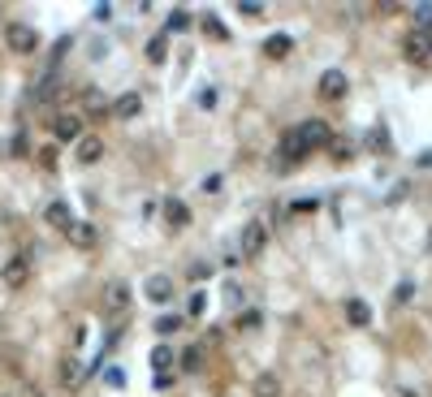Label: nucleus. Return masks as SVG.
<instances>
[{"instance_id":"obj_23","label":"nucleus","mask_w":432,"mask_h":397,"mask_svg":"<svg viewBox=\"0 0 432 397\" xmlns=\"http://www.w3.org/2000/svg\"><path fill=\"white\" fill-rule=\"evenodd\" d=\"M186 26H190V13H186V9H173V13H169V35H173V31H186Z\"/></svg>"},{"instance_id":"obj_1","label":"nucleus","mask_w":432,"mask_h":397,"mask_svg":"<svg viewBox=\"0 0 432 397\" xmlns=\"http://www.w3.org/2000/svg\"><path fill=\"white\" fill-rule=\"evenodd\" d=\"M5 43H9V52L31 56V52L39 48V35H35V26H26V22H9V26H5Z\"/></svg>"},{"instance_id":"obj_4","label":"nucleus","mask_w":432,"mask_h":397,"mask_svg":"<svg viewBox=\"0 0 432 397\" xmlns=\"http://www.w3.org/2000/svg\"><path fill=\"white\" fill-rule=\"evenodd\" d=\"M0 281H5L9 290H22L26 281H31V255H14L5 268H0Z\"/></svg>"},{"instance_id":"obj_26","label":"nucleus","mask_w":432,"mask_h":397,"mask_svg":"<svg viewBox=\"0 0 432 397\" xmlns=\"http://www.w3.org/2000/svg\"><path fill=\"white\" fill-rule=\"evenodd\" d=\"M87 108H91V112H108V104H104L99 91H87Z\"/></svg>"},{"instance_id":"obj_8","label":"nucleus","mask_w":432,"mask_h":397,"mask_svg":"<svg viewBox=\"0 0 432 397\" xmlns=\"http://www.w3.org/2000/svg\"><path fill=\"white\" fill-rule=\"evenodd\" d=\"M346 87H350V82H346L342 70H324V74H320V95H324V99H342Z\"/></svg>"},{"instance_id":"obj_25","label":"nucleus","mask_w":432,"mask_h":397,"mask_svg":"<svg viewBox=\"0 0 432 397\" xmlns=\"http://www.w3.org/2000/svg\"><path fill=\"white\" fill-rule=\"evenodd\" d=\"M238 13H247V18H259V13H264V5H259V0H238Z\"/></svg>"},{"instance_id":"obj_5","label":"nucleus","mask_w":432,"mask_h":397,"mask_svg":"<svg viewBox=\"0 0 432 397\" xmlns=\"http://www.w3.org/2000/svg\"><path fill=\"white\" fill-rule=\"evenodd\" d=\"M143 294H147L151 303H160V307H165V303L173 298V276H165V272H151V276H147V285H143Z\"/></svg>"},{"instance_id":"obj_7","label":"nucleus","mask_w":432,"mask_h":397,"mask_svg":"<svg viewBox=\"0 0 432 397\" xmlns=\"http://www.w3.org/2000/svg\"><path fill=\"white\" fill-rule=\"evenodd\" d=\"M126 307H130V285H126V281H113V285L104 290V311L108 315H122Z\"/></svg>"},{"instance_id":"obj_19","label":"nucleus","mask_w":432,"mask_h":397,"mask_svg":"<svg viewBox=\"0 0 432 397\" xmlns=\"http://www.w3.org/2000/svg\"><path fill=\"white\" fill-rule=\"evenodd\" d=\"M411 18H415V31L423 35V31H432V5H415L411 9Z\"/></svg>"},{"instance_id":"obj_22","label":"nucleus","mask_w":432,"mask_h":397,"mask_svg":"<svg viewBox=\"0 0 432 397\" xmlns=\"http://www.w3.org/2000/svg\"><path fill=\"white\" fill-rule=\"evenodd\" d=\"M165 43H169L165 35H156V39L147 43V61H165Z\"/></svg>"},{"instance_id":"obj_10","label":"nucleus","mask_w":432,"mask_h":397,"mask_svg":"<svg viewBox=\"0 0 432 397\" xmlns=\"http://www.w3.org/2000/svg\"><path fill=\"white\" fill-rule=\"evenodd\" d=\"M99 156H104V138L82 134V138H78V164H95Z\"/></svg>"},{"instance_id":"obj_21","label":"nucleus","mask_w":432,"mask_h":397,"mask_svg":"<svg viewBox=\"0 0 432 397\" xmlns=\"http://www.w3.org/2000/svg\"><path fill=\"white\" fill-rule=\"evenodd\" d=\"M178 328H182V315H160V320H156V332H160V337H169V332H178Z\"/></svg>"},{"instance_id":"obj_9","label":"nucleus","mask_w":432,"mask_h":397,"mask_svg":"<svg viewBox=\"0 0 432 397\" xmlns=\"http://www.w3.org/2000/svg\"><path fill=\"white\" fill-rule=\"evenodd\" d=\"M139 112H143V95H139V91H126V95H117V104H113V117L130 121V117H139Z\"/></svg>"},{"instance_id":"obj_27","label":"nucleus","mask_w":432,"mask_h":397,"mask_svg":"<svg viewBox=\"0 0 432 397\" xmlns=\"http://www.w3.org/2000/svg\"><path fill=\"white\" fill-rule=\"evenodd\" d=\"M203 31H207V35H212V39H225V26H221V22H212V18H207V22H203Z\"/></svg>"},{"instance_id":"obj_16","label":"nucleus","mask_w":432,"mask_h":397,"mask_svg":"<svg viewBox=\"0 0 432 397\" xmlns=\"http://www.w3.org/2000/svg\"><path fill=\"white\" fill-rule=\"evenodd\" d=\"M48 224H57V229H70L74 224V216H70V203H48Z\"/></svg>"},{"instance_id":"obj_20","label":"nucleus","mask_w":432,"mask_h":397,"mask_svg":"<svg viewBox=\"0 0 432 397\" xmlns=\"http://www.w3.org/2000/svg\"><path fill=\"white\" fill-rule=\"evenodd\" d=\"M277 393H281L277 376H259V380H255V397H277Z\"/></svg>"},{"instance_id":"obj_12","label":"nucleus","mask_w":432,"mask_h":397,"mask_svg":"<svg viewBox=\"0 0 432 397\" xmlns=\"http://www.w3.org/2000/svg\"><path fill=\"white\" fill-rule=\"evenodd\" d=\"M165 220L173 224V229H186V224H190V207H186L182 199H169V203H165Z\"/></svg>"},{"instance_id":"obj_28","label":"nucleus","mask_w":432,"mask_h":397,"mask_svg":"<svg viewBox=\"0 0 432 397\" xmlns=\"http://www.w3.org/2000/svg\"><path fill=\"white\" fill-rule=\"evenodd\" d=\"M0 18H5V13H0Z\"/></svg>"},{"instance_id":"obj_18","label":"nucleus","mask_w":432,"mask_h":397,"mask_svg":"<svg viewBox=\"0 0 432 397\" xmlns=\"http://www.w3.org/2000/svg\"><path fill=\"white\" fill-rule=\"evenodd\" d=\"M151 367H156V371H169V367H173V350H169V346H156V350H151Z\"/></svg>"},{"instance_id":"obj_17","label":"nucleus","mask_w":432,"mask_h":397,"mask_svg":"<svg viewBox=\"0 0 432 397\" xmlns=\"http://www.w3.org/2000/svg\"><path fill=\"white\" fill-rule=\"evenodd\" d=\"M290 48H294V39H290V35H273V39L264 43V52L273 56V61H281V56H290Z\"/></svg>"},{"instance_id":"obj_6","label":"nucleus","mask_w":432,"mask_h":397,"mask_svg":"<svg viewBox=\"0 0 432 397\" xmlns=\"http://www.w3.org/2000/svg\"><path fill=\"white\" fill-rule=\"evenodd\" d=\"M52 134H57L61 143H78L82 138V117L78 112H61V117L52 121Z\"/></svg>"},{"instance_id":"obj_15","label":"nucleus","mask_w":432,"mask_h":397,"mask_svg":"<svg viewBox=\"0 0 432 397\" xmlns=\"http://www.w3.org/2000/svg\"><path fill=\"white\" fill-rule=\"evenodd\" d=\"M402 52L411 56V61H423V56H428V35L411 31V35H406V43H402Z\"/></svg>"},{"instance_id":"obj_14","label":"nucleus","mask_w":432,"mask_h":397,"mask_svg":"<svg viewBox=\"0 0 432 397\" xmlns=\"http://www.w3.org/2000/svg\"><path fill=\"white\" fill-rule=\"evenodd\" d=\"M281 156H286L290 164H298V160L307 156V147H303V138H298L294 130H286V138H281Z\"/></svg>"},{"instance_id":"obj_24","label":"nucleus","mask_w":432,"mask_h":397,"mask_svg":"<svg viewBox=\"0 0 432 397\" xmlns=\"http://www.w3.org/2000/svg\"><path fill=\"white\" fill-rule=\"evenodd\" d=\"M199 359H203V354H199V346H190V350L182 354V367H186V371H199V367H203Z\"/></svg>"},{"instance_id":"obj_2","label":"nucleus","mask_w":432,"mask_h":397,"mask_svg":"<svg viewBox=\"0 0 432 397\" xmlns=\"http://www.w3.org/2000/svg\"><path fill=\"white\" fill-rule=\"evenodd\" d=\"M264 246H268V224H264V220H251V224H242V238H238V251H242V259H255Z\"/></svg>"},{"instance_id":"obj_11","label":"nucleus","mask_w":432,"mask_h":397,"mask_svg":"<svg viewBox=\"0 0 432 397\" xmlns=\"http://www.w3.org/2000/svg\"><path fill=\"white\" fill-rule=\"evenodd\" d=\"M65 234H70L74 246H95V224H91V220H74Z\"/></svg>"},{"instance_id":"obj_13","label":"nucleus","mask_w":432,"mask_h":397,"mask_svg":"<svg viewBox=\"0 0 432 397\" xmlns=\"http://www.w3.org/2000/svg\"><path fill=\"white\" fill-rule=\"evenodd\" d=\"M346 320H350L355 328H367V324H372V311H367V303H363V298H346Z\"/></svg>"},{"instance_id":"obj_3","label":"nucleus","mask_w":432,"mask_h":397,"mask_svg":"<svg viewBox=\"0 0 432 397\" xmlns=\"http://www.w3.org/2000/svg\"><path fill=\"white\" fill-rule=\"evenodd\" d=\"M294 134L303 138V147H307V151H311V147H329V143H333V134H329V121H320V117L303 121Z\"/></svg>"}]
</instances>
